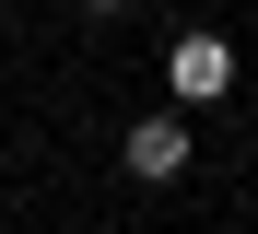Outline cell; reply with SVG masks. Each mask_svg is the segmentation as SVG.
I'll return each mask as SVG.
<instances>
[{"label": "cell", "mask_w": 258, "mask_h": 234, "mask_svg": "<svg viewBox=\"0 0 258 234\" xmlns=\"http://www.w3.org/2000/svg\"><path fill=\"white\" fill-rule=\"evenodd\" d=\"M117 152H129V176H141V187H176V176H188V106L129 117V140H117Z\"/></svg>", "instance_id": "cell-2"}, {"label": "cell", "mask_w": 258, "mask_h": 234, "mask_svg": "<svg viewBox=\"0 0 258 234\" xmlns=\"http://www.w3.org/2000/svg\"><path fill=\"white\" fill-rule=\"evenodd\" d=\"M164 94H176V106H223V94H235V35L188 24L176 47H164Z\"/></svg>", "instance_id": "cell-1"}, {"label": "cell", "mask_w": 258, "mask_h": 234, "mask_svg": "<svg viewBox=\"0 0 258 234\" xmlns=\"http://www.w3.org/2000/svg\"><path fill=\"white\" fill-rule=\"evenodd\" d=\"M82 12H129V0H82Z\"/></svg>", "instance_id": "cell-3"}]
</instances>
